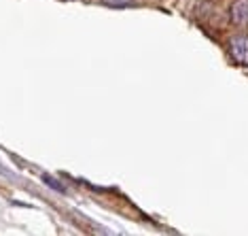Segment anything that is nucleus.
<instances>
[{
    "instance_id": "obj_1",
    "label": "nucleus",
    "mask_w": 248,
    "mask_h": 236,
    "mask_svg": "<svg viewBox=\"0 0 248 236\" xmlns=\"http://www.w3.org/2000/svg\"><path fill=\"white\" fill-rule=\"evenodd\" d=\"M231 55L242 66H248V34L235 36L231 41Z\"/></svg>"
},
{
    "instance_id": "obj_2",
    "label": "nucleus",
    "mask_w": 248,
    "mask_h": 236,
    "mask_svg": "<svg viewBox=\"0 0 248 236\" xmlns=\"http://www.w3.org/2000/svg\"><path fill=\"white\" fill-rule=\"evenodd\" d=\"M231 21L235 26H248V0H235L231 7Z\"/></svg>"
},
{
    "instance_id": "obj_3",
    "label": "nucleus",
    "mask_w": 248,
    "mask_h": 236,
    "mask_svg": "<svg viewBox=\"0 0 248 236\" xmlns=\"http://www.w3.org/2000/svg\"><path fill=\"white\" fill-rule=\"evenodd\" d=\"M106 4H115V7H121V4H127V2H132V0H104Z\"/></svg>"
}]
</instances>
